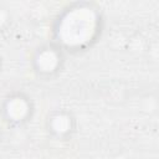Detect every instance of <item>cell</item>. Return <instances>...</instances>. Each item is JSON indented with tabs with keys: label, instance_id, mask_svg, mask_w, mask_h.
Returning <instances> with one entry per match:
<instances>
[{
	"label": "cell",
	"instance_id": "4",
	"mask_svg": "<svg viewBox=\"0 0 159 159\" xmlns=\"http://www.w3.org/2000/svg\"><path fill=\"white\" fill-rule=\"evenodd\" d=\"M75 128L76 119L72 113L66 109H56L48 116L47 129L53 137L58 139H66L71 137Z\"/></svg>",
	"mask_w": 159,
	"mask_h": 159
},
{
	"label": "cell",
	"instance_id": "5",
	"mask_svg": "<svg viewBox=\"0 0 159 159\" xmlns=\"http://www.w3.org/2000/svg\"><path fill=\"white\" fill-rule=\"evenodd\" d=\"M0 137H1V130H0Z\"/></svg>",
	"mask_w": 159,
	"mask_h": 159
},
{
	"label": "cell",
	"instance_id": "1",
	"mask_svg": "<svg viewBox=\"0 0 159 159\" xmlns=\"http://www.w3.org/2000/svg\"><path fill=\"white\" fill-rule=\"evenodd\" d=\"M102 31V15L91 2L67 6L53 25V43L63 52H80L91 47Z\"/></svg>",
	"mask_w": 159,
	"mask_h": 159
},
{
	"label": "cell",
	"instance_id": "2",
	"mask_svg": "<svg viewBox=\"0 0 159 159\" xmlns=\"http://www.w3.org/2000/svg\"><path fill=\"white\" fill-rule=\"evenodd\" d=\"M63 51L53 42L39 47L32 56V67L35 72L45 78L57 75L63 66Z\"/></svg>",
	"mask_w": 159,
	"mask_h": 159
},
{
	"label": "cell",
	"instance_id": "6",
	"mask_svg": "<svg viewBox=\"0 0 159 159\" xmlns=\"http://www.w3.org/2000/svg\"><path fill=\"white\" fill-rule=\"evenodd\" d=\"M0 65H1V58H0Z\"/></svg>",
	"mask_w": 159,
	"mask_h": 159
},
{
	"label": "cell",
	"instance_id": "3",
	"mask_svg": "<svg viewBox=\"0 0 159 159\" xmlns=\"http://www.w3.org/2000/svg\"><path fill=\"white\" fill-rule=\"evenodd\" d=\"M2 118L11 125H21L27 122L32 114L31 99L21 92L9 94L1 104Z\"/></svg>",
	"mask_w": 159,
	"mask_h": 159
}]
</instances>
